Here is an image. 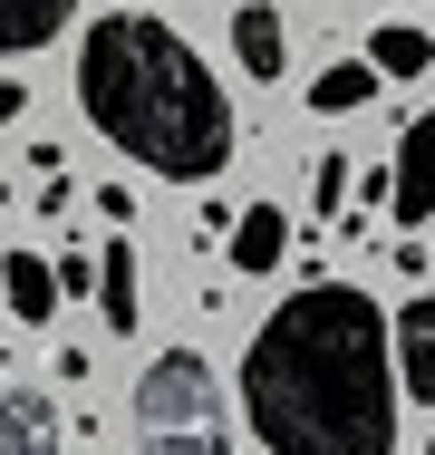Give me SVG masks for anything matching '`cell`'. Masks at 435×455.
I'll use <instances>...</instances> for the list:
<instances>
[{"label":"cell","mask_w":435,"mask_h":455,"mask_svg":"<svg viewBox=\"0 0 435 455\" xmlns=\"http://www.w3.org/2000/svg\"><path fill=\"white\" fill-rule=\"evenodd\" d=\"M68 20H78V0H0V59H39Z\"/></svg>","instance_id":"30bf717a"},{"label":"cell","mask_w":435,"mask_h":455,"mask_svg":"<svg viewBox=\"0 0 435 455\" xmlns=\"http://www.w3.org/2000/svg\"><path fill=\"white\" fill-rule=\"evenodd\" d=\"M233 59H242V78H261V88L290 68V29H281L271 0H242V10H233Z\"/></svg>","instance_id":"9c48e42d"},{"label":"cell","mask_w":435,"mask_h":455,"mask_svg":"<svg viewBox=\"0 0 435 455\" xmlns=\"http://www.w3.org/2000/svg\"><path fill=\"white\" fill-rule=\"evenodd\" d=\"M136 272H146V262H136L126 223H116V243H107V262H97V310H107V330H116V339L146 320V300H136Z\"/></svg>","instance_id":"8fae6325"},{"label":"cell","mask_w":435,"mask_h":455,"mask_svg":"<svg viewBox=\"0 0 435 455\" xmlns=\"http://www.w3.org/2000/svg\"><path fill=\"white\" fill-rule=\"evenodd\" d=\"M136 446L146 455H233V427H223L203 349H165L136 378Z\"/></svg>","instance_id":"3957f363"},{"label":"cell","mask_w":435,"mask_h":455,"mask_svg":"<svg viewBox=\"0 0 435 455\" xmlns=\"http://www.w3.org/2000/svg\"><path fill=\"white\" fill-rule=\"evenodd\" d=\"M78 116L165 184H203L233 165L242 126L223 78L184 49V29L155 10H107L78 39Z\"/></svg>","instance_id":"7a4b0ae2"},{"label":"cell","mask_w":435,"mask_h":455,"mask_svg":"<svg viewBox=\"0 0 435 455\" xmlns=\"http://www.w3.org/2000/svg\"><path fill=\"white\" fill-rule=\"evenodd\" d=\"M377 88H387V78H377V59H329V68L310 78V116H358Z\"/></svg>","instance_id":"7c38bea8"},{"label":"cell","mask_w":435,"mask_h":455,"mask_svg":"<svg viewBox=\"0 0 435 455\" xmlns=\"http://www.w3.org/2000/svg\"><path fill=\"white\" fill-rule=\"evenodd\" d=\"M59 291L68 300H97V252H59Z\"/></svg>","instance_id":"9a60e30c"},{"label":"cell","mask_w":435,"mask_h":455,"mask_svg":"<svg viewBox=\"0 0 435 455\" xmlns=\"http://www.w3.org/2000/svg\"><path fill=\"white\" fill-rule=\"evenodd\" d=\"M348 184H358V165H348V156H320V194H310V204H320V213H339Z\"/></svg>","instance_id":"5bb4252c"},{"label":"cell","mask_w":435,"mask_h":455,"mask_svg":"<svg viewBox=\"0 0 435 455\" xmlns=\"http://www.w3.org/2000/svg\"><path fill=\"white\" fill-rule=\"evenodd\" d=\"M426 455H435V446H426Z\"/></svg>","instance_id":"e0dca14e"},{"label":"cell","mask_w":435,"mask_h":455,"mask_svg":"<svg viewBox=\"0 0 435 455\" xmlns=\"http://www.w3.org/2000/svg\"><path fill=\"white\" fill-rule=\"evenodd\" d=\"M261 455H397V330L368 291L310 281L242 349Z\"/></svg>","instance_id":"6da1fadb"},{"label":"cell","mask_w":435,"mask_h":455,"mask_svg":"<svg viewBox=\"0 0 435 455\" xmlns=\"http://www.w3.org/2000/svg\"><path fill=\"white\" fill-rule=\"evenodd\" d=\"M387 204H397V223L416 233V223H435V107H416V126L397 136V165H387Z\"/></svg>","instance_id":"277c9868"},{"label":"cell","mask_w":435,"mask_h":455,"mask_svg":"<svg viewBox=\"0 0 435 455\" xmlns=\"http://www.w3.org/2000/svg\"><path fill=\"white\" fill-rule=\"evenodd\" d=\"M387 330H397V387H407L416 407H435V291H416Z\"/></svg>","instance_id":"5b68a950"},{"label":"cell","mask_w":435,"mask_h":455,"mask_svg":"<svg viewBox=\"0 0 435 455\" xmlns=\"http://www.w3.org/2000/svg\"><path fill=\"white\" fill-rule=\"evenodd\" d=\"M368 59H377V78H426V68H435V29H407V20H387V29L368 39Z\"/></svg>","instance_id":"4fadbf2b"},{"label":"cell","mask_w":435,"mask_h":455,"mask_svg":"<svg viewBox=\"0 0 435 455\" xmlns=\"http://www.w3.org/2000/svg\"><path fill=\"white\" fill-rule=\"evenodd\" d=\"M0 455H68V427L39 387H0Z\"/></svg>","instance_id":"52a82bcc"},{"label":"cell","mask_w":435,"mask_h":455,"mask_svg":"<svg viewBox=\"0 0 435 455\" xmlns=\"http://www.w3.org/2000/svg\"><path fill=\"white\" fill-rule=\"evenodd\" d=\"M0 300H10V320H20V330L59 320V300H68V291H59V262H39L29 243H20V252H0Z\"/></svg>","instance_id":"8992f818"},{"label":"cell","mask_w":435,"mask_h":455,"mask_svg":"<svg viewBox=\"0 0 435 455\" xmlns=\"http://www.w3.org/2000/svg\"><path fill=\"white\" fill-rule=\"evenodd\" d=\"M20 116H29V88H20V78H0V126H20Z\"/></svg>","instance_id":"2e32d148"},{"label":"cell","mask_w":435,"mask_h":455,"mask_svg":"<svg viewBox=\"0 0 435 455\" xmlns=\"http://www.w3.org/2000/svg\"><path fill=\"white\" fill-rule=\"evenodd\" d=\"M281 252H290V213H281V204H242L233 233H223V262L261 281V272H281Z\"/></svg>","instance_id":"ba28073f"}]
</instances>
